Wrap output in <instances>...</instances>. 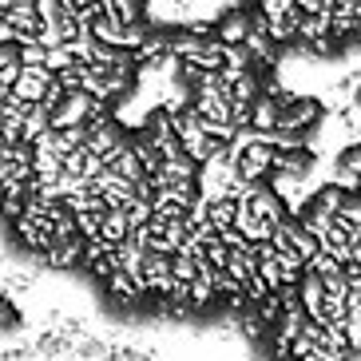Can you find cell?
<instances>
[{
  "label": "cell",
  "mask_w": 361,
  "mask_h": 361,
  "mask_svg": "<svg viewBox=\"0 0 361 361\" xmlns=\"http://www.w3.org/2000/svg\"><path fill=\"white\" fill-rule=\"evenodd\" d=\"M99 99L92 96V92H84V87H72L64 99H60V107L52 111V128H84L87 119L99 111Z\"/></svg>",
  "instance_id": "6da1fadb"
},
{
  "label": "cell",
  "mask_w": 361,
  "mask_h": 361,
  "mask_svg": "<svg viewBox=\"0 0 361 361\" xmlns=\"http://www.w3.org/2000/svg\"><path fill=\"white\" fill-rule=\"evenodd\" d=\"M52 84H56V75L44 64H24L20 75H16V84H12V96L24 99V104H44V96H48Z\"/></svg>",
  "instance_id": "7a4b0ae2"
},
{
  "label": "cell",
  "mask_w": 361,
  "mask_h": 361,
  "mask_svg": "<svg viewBox=\"0 0 361 361\" xmlns=\"http://www.w3.org/2000/svg\"><path fill=\"white\" fill-rule=\"evenodd\" d=\"M4 20H8L16 44L20 40H36L44 32V16L36 12V0H20V4H8L4 8Z\"/></svg>",
  "instance_id": "3957f363"
},
{
  "label": "cell",
  "mask_w": 361,
  "mask_h": 361,
  "mask_svg": "<svg viewBox=\"0 0 361 361\" xmlns=\"http://www.w3.org/2000/svg\"><path fill=\"white\" fill-rule=\"evenodd\" d=\"M334 36V12H302V20H298V40L302 44H314Z\"/></svg>",
  "instance_id": "277c9868"
},
{
  "label": "cell",
  "mask_w": 361,
  "mask_h": 361,
  "mask_svg": "<svg viewBox=\"0 0 361 361\" xmlns=\"http://www.w3.org/2000/svg\"><path fill=\"white\" fill-rule=\"evenodd\" d=\"M214 36L223 44H243L246 36H250V12H243V8H231L223 16V20L214 24Z\"/></svg>",
  "instance_id": "5b68a950"
},
{
  "label": "cell",
  "mask_w": 361,
  "mask_h": 361,
  "mask_svg": "<svg viewBox=\"0 0 361 361\" xmlns=\"http://www.w3.org/2000/svg\"><path fill=\"white\" fill-rule=\"evenodd\" d=\"M278 116H282V104L262 92V96L255 99V107H250V128H255V131H274L278 128Z\"/></svg>",
  "instance_id": "8992f818"
},
{
  "label": "cell",
  "mask_w": 361,
  "mask_h": 361,
  "mask_svg": "<svg viewBox=\"0 0 361 361\" xmlns=\"http://www.w3.org/2000/svg\"><path fill=\"white\" fill-rule=\"evenodd\" d=\"M24 60H20V44L12 40V44H0V84L12 87L16 84V75H20Z\"/></svg>",
  "instance_id": "52a82bcc"
},
{
  "label": "cell",
  "mask_w": 361,
  "mask_h": 361,
  "mask_svg": "<svg viewBox=\"0 0 361 361\" xmlns=\"http://www.w3.org/2000/svg\"><path fill=\"white\" fill-rule=\"evenodd\" d=\"M99 8H104V16H111L116 24H135L139 20V12H143V4L139 0H99Z\"/></svg>",
  "instance_id": "ba28073f"
},
{
  "label": "cell",
  "mask_w": 361,
  "mask_h": 361,
  "mask_svg": "<svg viewBox=\"0 0 361 361\" xmlns=\"http://www.w3.org/2000/svg\"><path fill=\"white\" fill-rule=\"evenodd\" d=\"M20 310L12 306V298L8 294H0V334H16L20 329Z\"/></svg>",
  "instance_id": "9c48e42d"
},
{
  "label": "cell",
  "mask_w": 361,
  "mask_h": 361,
  "mask_svg": "<svg viewBox=\"0 0 361 361\" xmlns=\"http://www.w3.org/2000/svg\"><path fill=\"white\" fill-rule=\"evenodd\" d=\"M36 12L44 16V24H56V20H64L68 16L64 0H36Z\"/></svg>",
  "instance_id": "30bf717a"
},
{
  "label": "cell",
  "mask_w": 361,
  "mask_h": 361,
  "mask_svg": "<svg viewBox=\"0 0 361 361\" xmlns=\"http://www.w3.org/2000/svg\"><path fill=\"white\" fill-rule=\"evenodd\" d=\"M338 167H341V171H353V175L361 179V143H353V147L341 151V155H338Z\"/></svg>",
  "instance_id": "8fae6325"
},
{
  "label": "cell",
  "mask_w": 361,
  "mask_h": 361,
  "mask_svg": "<svg viewBox=\"0 0 361 361\" xmlns=\"http://www.w3.org/2000/svg\"><path fill=\"white\" fill-rule=\"evenodd\" d=\"M16 36H12V28H8V20H4V8H0V44H12Z\"/></svg>",
  "instance_id": "7c38bea8"
},
{
  "label": "cell",
  "mask_w": 361,
  "mask_h": 361,
  "mask_svg": "<svg viewBox=\"0 0 361 361\" xmlns=\"http://www.w3.org/2000/svg\"><path fill=\"white\" fill-rule=\"evenodd\" d=\"M8 96H12V87H4V84H0V104H4Z\"/></svg>",
  "instance_id": "4fadbf2b"
},
{
  "label": "cell",
  "mask_w": 361,
  "mask_h": 361,
  "mask_svg": "<svg viewBox=\"0 0 361 361\" xmlns=\"http://www.w3.org/2000/svg\"><path fill=\"white\" fill-rule=\"evenodd\" d=\"M357 104H361V92H357Z\"/></svg>",
  "instance_id": "5bb4252c"
},
{
  "label": "cell",
  "mask_w": 361,
  "mask_h": 361,
  "mask_svg": "<svg viewBox=\"0 0 361 361\" xmlns=\"http://www.w3.org/2000/svg\"><path fill=\"white\" fill-rule=\"evenodd\" d=\"M258 4H262V0H258Z\"/></svg>",
  "instance_id": "9a60e30c"
}]
</instances>
